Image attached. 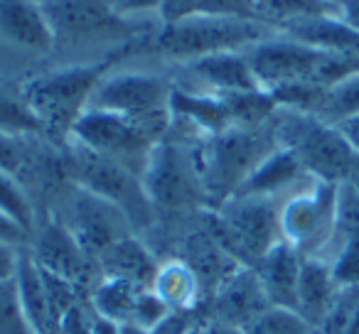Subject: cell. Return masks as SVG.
<instances>
[{
  "mask_svg": "<svg viewBox=\"0 0 359 334\" xmlns=\"http://www.w3.org/2000/svg\"><path fill=\"white\" fill-rule=\"evenodd\" d=\"M283 197L234 195L212 209V239L241 265L254 268L280 239Z\"/></svg>",
  "mask_w": 359,
  "mask_h": 334,
  "instance_id": "cell-6",
  "label": "cell"
},
{
  "mask_svg": "<svg viewBox=\"0 0 359 334\" xmlns=\"http://www.w3.org/2000/svg\"><path fill=\"white\" fill-rule=\"evenodd\" d=\"M276 32L278 27L254 18H222L195 13L170 25H160L150 35L148 45L160 57L185 64L217 52H244Z\"/></svg>",
  "mask_w": 359,
  "mask_h": 334,
  "instance_id": "cell-2",
  "label": "cell"
},
{
  "mask_svg": "<svg viewBox=\"0 0 359 334\" xmlns=\"http://www.w3.org/2000/svg\"><path fill=\"white\" fill-rule=\"evenodd\" d=\"M145 288L130 283L123 278H109L106 275L99 285L94 288L91 295V305H94V312L101 317H109L114 322L123 324V322H133V312H135V302H138V295Z\"/></svg>",
  "mask_w": 359,
  "mask_h": 334,
  "instance_id": "cell-25",
  "label": "cell"
},
{
  "mask_svg": "<svg viewBox=\"0 0 359 334\" xmlns=\"http://www.w3.org/2000/svg\"><path fill=\"white\" fill-rule=\"evenodd\" d=\"M283 35L298 40L308 47L325 52H344V55H359V32L352 30L339 20V15L308 18V20L290 22L280 27Z\"/></svg>",
  "mask_w": 359,
  "mask_h": 334,
  "instance_id": "cell-22",
  "label": "cell"
},
{
  "mask_svg": "<svg viewBox=\"0 0 359 334\" xmlns=\"http://www.w3.org/2000/svg\"><path fill=\"white\" fill-rule=\"evenodd\" d=\"M0 334H32L20 312L13 280H0Z\"/></svg>",
  "mask_w": 359,
  "mask_h": 334,
  "instance_id": "cell-33",
  "label": "cell"
},
{
  "mask_svg": "<svg viewBox=\"0 0 359 334\" xmlns=\"http://www.w3.org/2000/svg\"><path fill=\"white\" fill-rule=\"evenodd\" d=\"M337 130L344 135V140L352 145L354 153L359 155V116H352V118L342 120V123L337 125Z\"/></svg>",
  "mask_w": 359,
  "mask_h": 334,
  "instance_id": "cell-42",
  "label": "cell"
},
{
  "mask_svg": "<svg viewBox=\"0 0 359 334\" xmlns=\"http://www.w3.org/2000/svg\"><path fill=\"white\" fill-rule=\"evenodd\" d=\"M172 79L143 69H109L96 84L86 109L133 118L168 135Z\"/></svg>",
  "mask_w": 359,
  "mask_h": 334,
  "instance_id": "cell-7",
  "label": "cell"
},
{
  "mask_svg": "<svg viewBox=\"0 0 359 334\" xmlns=\"http://www.w3.org/2000/svg\"><path fill=\"white\" fill-rule=\"evenodd\" d=\"M67 170H69L72 185L118 207L128 216L133 229H145L155 221V209L145 195L140 175L130 167L69 143Z\"/></svg>",
  "mask_w": 359,
  "mask_h": 334,
  "instance_id": "cell-8",
  "label": "cell"
},
{
  "mask_svg": "<svg viewBox=\"0 0 359 334\" xmlns=\"http://www.w3.org/2000/svg\"><path fill=\"white\" fill-rule=\"evenodd\" d=\"M20 162H22L20 138H11V135L0 133V167H3V170L18 172Z\"/></svg>",
  "mask_w": 359,
  "mask_h": 334,
  "instance_id": "cell-38",
  "label": "cell"
},
{
  "mask_svg": "<svg viewBox=\"0 0 359 334\" xmlns=\"http://www.w3.org/2000/svg\"><path fill=\"white\" fill-rule=\"evenodd\" d=\"M0 133L11 138L42 133V123L30 111L20 91H11L0 86Z\"/></svg>",
  "mask_w": 359,
  "mask_h": 334,
  "instance_id": "cell-29",
  "label": "cell"
},
{
  "mask_svg": "<svg viewBox=\"0 0 359 334\" xmlns=\"http://www.w3.org/2000/svg\"><path fill=\"white\" fill-rule=\"evenodd\" d=\"M37 3L55 32V50L60 45L123 40L145 25L118 18L109 0H37Z\"/></svg>",
  "mask_w": 359,
  "mask_h": 334,
  "instance_id": "cell-11",
  "label": "cell"
},
{
  "mask_svg": "<svg viewBox=\"0 0 359 334\" xmlns=\"http://www.w3.org/2000/svg\"><path fill=\"white\" fill-rule=\"evenodd\" d=\"M99 260L109 270V278L130 280V283L140 285V288H150L155 270H158V263L153 260V256L148 253V249L135 236H126V239L116 241L111 249H106L99 256Z\"/></svg>",
  "mask_w": 359,
  "mask_h": 334,
  "instance_id": "cell-24",
  "label": "cell"
},
{
  "mask_svg": "<svg viewBox=\"0 0 359 334\" xmlns=\"http://www.w3.org/2000/svg\"><path fill=\"white\" fill-rule=\"evenodd\" d=\"M195 324L190 322V312H180V309H170L150 332L153 334H187Z\"/></svg>",
  "mask_w": 359,
  "mask_h": 334,
  "instance_id": "cell-37",
  "label": "cell"
},
{
  "mask_svg": "<svg viewBox=\"0 0 359 334\" xmlns=\"http://www.w3.org/2000/svg\"><path fill=\"white\" fill-rule=\"evenodd\" d=\"M339 20L359 32V0H342V6H339Z\"/></svg>",
  "mask_w": 359,
  "mask_h": 334,
  "instance_id": "cell-43",
  "label": "cell"
},
{
  "mask_svg": "<svg viewBox=\"0 0 359 334\" xmlns=\"http://www.w3.org/2000/svg\"><path fill=\"white\" fill-rule=\"evenodd\" d=\"M150 290L168 309L190 312L200 300V273L187 260H165L155 270Z\"/></svg>",
  "mask_w": 359,
  "mask_h": 334,
  "instance_id": "cell-23",
  "label": "cell"
},
{
  "mask_svg": "<svg viewBox=\"0 0 359 334\" xmlns=\"http://www.w3.org/2000/svg\"><path fill=\"white\" fill-rule=\"evenodd\" d=\"M202 143L168 133L153 145L140 182L155 211H187L207 204L200 167Z\"/></svg>",
  "mask_w": 359,
  "mask_h": 334,
  "instance_id": "cell-4",
  "label": "cell"
},
{
  "mask_svg": "<svg viewBox=\"0 0 359 334\" xmlns=\"http://www.w3.org/2000/svg\"><path fill=\"white\" fill-rule=\"evenodd\" d=\"M269 307V298L261 288L259 275L249 265L234 270L217 295V319L241 329L254 324Z\"/></svg>",
  "mask_w": 359,
  "mask_h": 334,
  "instance_id": "cell-18",
  "label": "cell"
},
{
  "mask_svg": "<svg viewBox=\"0 0 359 334\" xmlns=\"http://www.w3.org/2000/svg\"><path fill=\"white\" fill-rule=\"evenodd\" d=\"M0 211L15 219L30 236L37 229L35 207H32L25 187L18 182L15 172L3 170V167H0Z\"/></svg>",
  "mask_w": 359,
  "mask_h": 334,
  "instance_id": "cell-30",
  "label": "cell"
},
{
  "mask_svg": "<svg viewBox=\"0 0 359 334\" xmlns=\"http://www.w3.org/2000/svg\"><path fill=\"white\" fill-rule=\"evenodd\" d=\"M249 67L264 91H276L290 84H315V74L325 57V50H315L298 40H290L283 32L244 50Z\"/></svg>",
  "mask_w": 359,
  "mask_h": 334,
  "instance_id": "cell-12",
  "label": "cell"
},
{
  "mask_svg": "<svg viewBox=\"0 0 359 334\" xmlns=\"http://www.w3.org/2000/svg\"><path fill=\"white\" fill-rule=\"evenodd\" d=\"M60 334H89L86 332V319L81 317L79 309H72L69 314L62 322V332Z\"/></svg>",
  "mask_w": 359,
  "mask_h": 334,
  "instance_id": "cell-44",
  "label": "cell"
},
{
  "mask_svg": "<svg viewBox=\"0 0 359 334\" xmlns=\"http://www.w3.org/2000/svg\"><path fill=\"white\" fill-rule=\"evenodd\" d=\"M325 3H332V6H337V8L342 6V0H325Z\"/></svg>",
  "mask_w": 359,
  "mask_h": 334,
  "instance_id": "cell-49",
  "label": "cell"
},
{
  "mask_svg": "<svg viewBox=\"0 0 359 334\" xmlns=\"http://www.w3.org/2000/svg\"><path fill=\"white\" fill-rule=\"evenodd\" d=\"M249 334H313V327L293 309L269 307L254 324L246 327Z\"/></svg>",
  "mask_w": 359,
  "mask_h": 334,
  "instance_id": "cell-31",
  "label": "cell"
},
{
  "mask_svg": "<svg viewBox=\"0 0 359 334\" xmlns=\"http://www.w3.org/2000/svg\"><path fill=\"white\" fill-rule=\"evenodd\" d=\"M62 202H65V219L60 224H65L72 231V236L79 241L89 258L94 256L99 258L116 241L133 236V226L118 207L109 204L106 200L81 190V187L72 185L65 192Z\"/></svg>",
  "mask_w": 359,
  "mask_h": 334,
  "instance_id": "cell-13",
  "label": "cell"
},
{
  "mask_svg": "<svg viewBox=\"0 0 359 334\" xmlns=\"http://www.w3.org/2000/svg\"><path fill=\"white\" fill-rule=\"evenodd\" d=\"M271 128L280 148L290 150L310 177L330 185H339L347 180L357 153L344 140L337 125L325 123L313 113L278 106L271 118Z\"/></svg>",
  "mask_w": 359,
  "mask_h": 334,
  "instance_id": "cell-5",
  "label": "cell"
},
{
  "mask_svg": "<svg viewBox=\"0 0 359 334\" xmlns=\"http://www.w3.org/2000/svg\"><path fill=\"white\" fill-rule=\"evenodd\" d=\"M315 116L330 125H339L342 120L359 116V74H352L325 89L323 104Z\"/></svg>",
  "mask_w": 359,
  "mask_h": 334,
  "instance_id": "cell-28",
  "label": "cell"
},
{
  "mask_svg": "<svg viewBox=\"0 0 359 334\" xmlns=\"http://www.w3.org/2000/svg\"><path fill=\"white\" fill-rule=\"evenodd\" d=\"M344 182H349V185H352L354 190L359 192V155L354 158L352 167H349V175H347V180H344Z\"/></svg>",
  "mask_w": 359,
  "mask_h": 334,
  "instance_id": "cell-46",
  "label": "cell"
},
{
  "mask_svg": "<svg viewBox=\"0 0 359 334\" xmlns=\"http://www.w3.org/2000/svg\"><path fill=\"white\" fill-rule=\"evenodd\" d=\"M195 13L222 18H256V0H197Z\"/></svg>",
  "mask_w": 359,
  "mask_h": 334,
  "instance_id": "cell-34",
  "label": "cell"
},
{
  "mask_svg": "<svg viewBox=\"0 0 359 334\" xmlns=\"http://www.w3.org/2000/svg\"><path fill=\"white\" fill-rule=\"evenodd\" d=\"M327 263L339 288H359V236L344 241Z\"/></svg>",
  "mask_w": 359,
  "mask_h": 334,
  "instance_id": "cell-32",
  "label": "cell"
},
{
  "mask_svg": "<svg viewBox=\"0 0 359 334\" xmlns=\"http://www.w3.org/2000/svg\"><path fill=\"white\" fill-rule=\"evenodd\" d=\"M0 42L40 57L55 52V32L37 0H0Z\"/></svg>",
  "mask_w": 359,
  "mask_h": 334,
  "instance_id": "cell-16",
  "label": "cell"
},
{
  "mask_svg": "<svg viewBox=\"0 0 359 334\" xmlns=\"http://www.w3.org/2000/svg\"><path fill=\"white\" fill-rule=\"evenodd\" d=\"M305 180H310V175L305 172L300 160L295 158L290 150L278 145V148L251 172V177L244 182V187H241L236 195L285 197L293 190H298Z\"/></svg>",
  "mask_w": 359,
  "mask_h": 334,
  "instance_id": "cell-20",
  "label": "cell"
},
{
  "mask_svg": "<svg viewBox=\"0 0 359 334\" xmlns=\"http://www.w3.org/2000/svg\"><path fill=\"white\" fill-rule=\"evenodd\" d=\"M197 0H163L160 3V25H170V22H177L187 15H195Z\"/></svg>",
  "mask_w": 359,
  "mask_h": 334,
  "instance_id": "cell-36",
  "label": "cell"
},
{
  "mask_svg": "<svg viewBox=\"0 0 359 334\" xmlns=\"http://www.w3.org/2000/svg\"><path fill=\"white\" fill-rule=\"evenodd\" d=\"M27 239H30V234H27L15 219H11L8 214L0 211V244H11V246H15V249H22V244H25Z\"/></svg>",
  "mask_w": 359,
  "mask_h": 334,
  "instance_id": "cell-39",
  "label": "cell"
},
{
  "mask_svg": "<svg viewBox=\"0 0 359 334\" xmlns=\"http://www.w3.org/2000/svg\"><path fill=\"white\" fill-rule=\"evenodd\" d=\"M180 67L185 71V79L172 76V81L185 89L205 91V94H215L219 99L231 94H246V91H264L256 81L244 52H217V55L200 57V60L185 62Z\"/></svg>",
  "mask_w": 359,
  "mask_h": 334,
  "instance_id": "cell-14",
  "label": "cell"
},
{
  "mask_svg": "<svg viewBox=\"0 0 359 334\" xmlns=\"http://www.w3.org/2000/svg\"><path fill=\"white\" fill-rule=\"evenodd\" d=\"M339 285L334 283L330 263L320 258H303V268H300V283H298V307L295 312L310 324L318 327L330 312L339 295Z\"/></svg>",
  "mask_w": 359,
  "mask_h": 334,
  "instance_id": "cell-21",
  "label": "cell"
},
{
  "mask_svg": "<svg viewBox=\"0 0 359 334\" xmlns=\"http://www.w3.org/2000/svg\"><path fill=\"white\" fill-rule=\"evenodd\" d=\"M15 293L18 305L25 317L27 327L32 334H60L62 332V319L57 317L55 305H52L50 290H47V280L42 268L35 263L30 251H20V260H18L15 270Z\"/></svg>",
  "mask_w": 359,
  "mask_h": 334,
  "instance_id": "cell-17",
  "label": "cell"
},
{
  "mask_svg": "<svg viewBox=\"0 0 359 334\" xmlns=\"http://www.w3.org/2000/svg\"><path fill=\"white\" fill-rule=\"evenodd\" d=\"M20 251L11 244H0V280H13L18 270V260H20Z\"/></svg>",
  "mask_w": 359,
  "mask_h": 334,
  "instance_id": "cell-40",
  "label": "cell"
},
{
  "mask_svg": "<svg viewBox=\"0 0 359 334\" xmlns=\"http://www.w3.org/2000/svg\"><path fill=\"white\" fill-rule=\"evenodd\" d=\"M278 148V140L266 125H229L200 145V167L205 200L210 209L222 207L236 195L251 172Z\"/></svg>",
  "mask_w": 359,
  "mask_h": 334,
  "instance_id": "cell-1",
  "label": "cell"
},
{
  "mask_svg": "<svg viewBox=\"0 0 359 334\" xmlns=\"http://www.w3.org/2000/svg\"><path fill=\"white\" fill-rule=\"evenodd\" d=\"M86 332L89 334H121V324L94 312L91 319H86Z\"/></svg>",
  "mask_w": 359,
  "mask_h": 334,
  "instance_id": "cell-41",
  "label": "cell"
},
{
  "mask_svg": "<svg viewBox=\"0 0 359 334\" xmlns=\"http://www.w3.org/2000/svg\"><path fill=\"white\" fill-rule=\"evenodd\" d=\"M323 15H339V8L325 0H256V18L278 30L290 22Z\"/></svg>",
  "mask_w": 359,
  "mask_h": 334,
  "instance_id": "cell-26",
  "label": "cell"
},
{
  "mask_svg": "<svg viewBox=\"0 0 359 334\" xmlns=\"http://www.w3.org/2000/svg\"><path fill=\"white\" fill-rule=\"evenodd\" d=\"M337 185L305 180L280 202V239L303 258H325L334 231Z\"/></svg>",
  "mask_w": 359,
  "mask_h": 334,
  "instance_id": "cell-10",
  "label": "cell"
},
{
  "mask_svg": "<svg viewBox=\"0 0 359 334\" xmlns=\"http://www.w3.org/2000/svg\"><path fill=\"white\" fill-rule=\"evenodd\" d=\"M32 234H35V241H32L30 256L45 273L57 275V278L67 280L72 285L86 280L89 256L65 224L50 221V224L35 229Z\"/></svg>",
  "mask_w": 359,
  "mask_h": 334,
  "instance_id": "cell-15",
  "label": "cell"
},
{
  "mask_svg": "<svg viewBox=\"0 0 359 334\" xmlns=\"http://www.w3.org/2000/svg\"><path fill=\"white\" fill-rule=\"evenodd\" d=\"M359 236V192L354 190L349 182H339L337 192H334V231H332V241H330V249L325 253L327 263L332 258V253L344 244V241Z\"/></svg>",
  "mask_w": 359,
  "mask_h": 334,
  "instance_id": "cell-27",
  "label": "cell"
},
{
  "mask_svg": "<svg viewBox=\"0 0 359 334\" xmlns=\"http://www.w3.org/2000/svg\"><path fill=\"white\" fill-rule=\"evenodd\" d=\"M205 329V334H249L246 329L236 327V324H226V322H219V319H212Z\"/></svg>",
  "mask_w": 359,
  "mask_h": 334,
  "instance_id": "cell-45",
  "label": "cell"
},
{
  "mask_svg": "<svg viewBox=\"0 0 359 334\" xmlns=\"http://www.w3.org/2000/svg\"><path fill=\"white\" fill-rule=\"evenodd\" d=\"M187 334H205V329H202V327H192Z\"/></svg>",
  "mask_w": 359,
  "mask_h": 334,
  "instance_id": "cell-48",
  "label": "cell"
},
{
  "mask_svg": "<svg viewBox=\"0 0 359 334\" xmlns=\"http://www.w3.org/2000/svg\"><path fill=\"white\" fill-rule=\"evenodd\" d=\"M163 138L165 133L145 123H138L133 118L109 113V111L86 109L74 120L69 135H67V143H74L96 155L111 158L130 167L133 172H138V175H143L150 150Z\"/></svg>",
  "mask_w": 359,
  "mask_h": 334,
  "instance_id": "cell-9",
  "label": "cell"
},
{
  "mask_svg": "<svg viewBox=\"0 0 359 334\" xmlns=\"http://www.w3.org/2000/svg\"><path fill=\"white\" fill-rule=\"evenodd\" d=\"M111 8L118 18L130 22H145L153 20L160 22L158 13H160V3L163 0H109Z\"/></svg>",
  "mask_w": 359,
  "mask_h": 334,
  "instance_id": "cell-35",
  "label": "cell"
},
{
  "mask_svg": "<svg viewBox=\"0 0 359 334\" xmlns=\"http://www.w3.org/2000/svg\"><path fill=\"white\" fill-rule=\"evenodd\" d=\"M106 71L109 62H72L22 81L18 91L42 123V130L60 133L67 140Z\"/></svg>",
  "mask_w": 359,
  "mask_h": 334,
  "instance_id": "cell-3",
  "label": "cell"
},
{
  "mask_svg": "<svg viewBox=\"0 0 359 334\" xmlns=\"http://www.w3.org/2000/svg\"><path fill=\"white\" fill-rule=\"evenodd\" d=\"M121 334H153L150 329L140 327V324H133V322H123L121 324Z\"/></svg>",
  "mask_w": 359,
  "mask_h": 334,
  "instance_id": "cell-47",
  "label": "cell"
},
{
  "mask_svg": "<svg viewBox=\"0 0 359 334\" xmlns=\"http://www.w3.org/2000/svg\"><path fill=\"white\" fill-rule=\"evenodd\" d=\"M300 268H303V256L285 241H278L254 265L271 307H283L295 312V307H298Z\"/></svg>",
  "mask_w": 359,
  "mask_h": 334,
  "instance_id": "cell-19",
  "label": "cell"
}]
</instances>
